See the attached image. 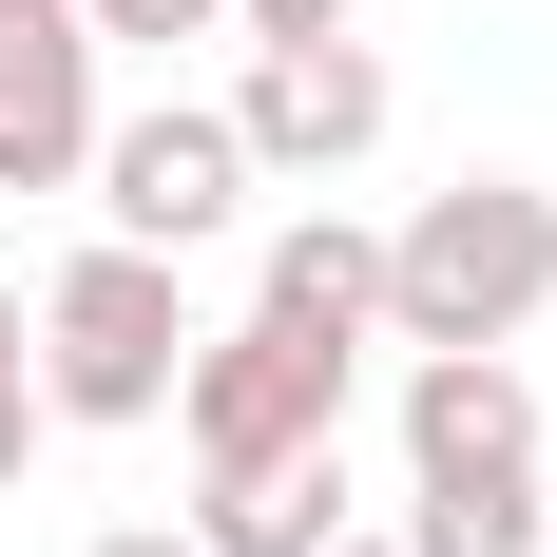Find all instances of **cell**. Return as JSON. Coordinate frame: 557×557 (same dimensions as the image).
<instances>
[{"mask_svg":"<svg viewBox=\"0 0 557 557\" xmlns=\"http://www.w3.org/2000/svg\"><path fill=\"white\" fill-rule=\"evenodd\" d=\"M557 308V193L539 173H461L385 231V346H519Z\"/></svg>","mask_w":557,"mask_h":557,"instance_id":"cell-1","label":"cell"},{"mask_svg":"<svg viewBox=\"0 0 557 557\" xmlns=\"http://www.w3.org/2000/svg\"><path fill=\"white\" fill-rule=\"evenodd\" d=\"M20 366H39V423H173V366H193V288H173V250H77V270L20 308Z\"/></svg>","mask_w":557,"mask_h":557,"instance_id":"cell-2","label":"cell"},{"mask_svg":"<svg viewBox=\"0 0 557 557\" xmlns=\"http://www.w3.org/2000/svg\"><path fill=\"white\" fill-rule=\"evenodd\" d=\"M77 193H97L115 250H173V270H193L212 231H250V193H270V173H250V135H231L212 97H135V115H97Z\"/></svg>","mask_w":557,"mask_h":557,"instance_id":"cell-3","label":"cell"},{"mask_svg":"<svg viewBox=\"0 0 557 557\" xmlns=\"http://www.w3.org/2000/svg\"><path fill=\"white\" fill-rule=\"evenodd\" d=\"M346 385H366L346 346H308V327L250 308V327H193V366H173V443H193V481H212V461H270V443H327Z\"/></svg>","mask_w":557,"mask_h":557,"instance_id":"cell-4","label":"cell"},{"mask_svg":"<svg viewBox=\"0 0 557 557\" xmlns=\"http://www.w3.org/2000/svg\"><path fill=\"white\" fill-rule=\"evenodd\" d=\"M231 135H250V173H288V193H327V173H366L385 154V58H366V20H346V39H250V77H231Z\"/></svg>","mask_w":557,"mask_h":557,"instance_id":"cell-5","label":"cell"},{"mask_svg":"<svg viewBox=\"0 0 557 557\" xmlns=\"http://www.w3.org/2000/svg\"><path fill=\"white\" fill-rule=\"evenodd\" d=\"M97 39H77V0H0V193H77L97 154Z\"/></svg>","mask_w":557,"mask_h":557,"instance_id":"cell-6","label":"cell"},{"mask_svg":"<svg viewBox=\"0 0 557 557\" xmlns=\"http://www.w3.org/2000/svg\"><path fill=\"white\" fill-rule=\"evenodd\" d=\"M404 481H539L519 346H404Z\"/></svg>","mask_w":557,"mask_h":557,"instance_id":"cell-7","label":"cell"},{"mask_svg":"<svg viewBox=\"0 0 557 557\" xmlns=\"http://www.w3.org/2000/svg\"><path fill=\"white\" fill-rule=\"evenodd\" d=\"M250 308L366 366V346H385V231H366V212H270V250H250Z\"/></svg>","mask_w":557,"mask_h":557,"instance_id":"cell-8","label":"cell"},{"mask_svg":"<svg viewBox=\"0 0 557 557\" xmlns=\"http://www.w3.org/2000/svg\"><path fill=\"white\" fill-rule=\"evenodd\" d=\"M327 539H346V423L270 443V461H212V500H193V557H327Z\"/></svg>","mask_w":557,"mask_h":557,"instance_id":"cell-9","label":"cell"},{"mask_svg":"<svg viewBox=\"0 0 557 557\" xmlns=\"http://www.w3.org/2000/svg\"><path fill=\"white\" fill-rule=\"evenodd\" d=\"M557 500L539 481H404V557H539Z\"/></svg>","mask_w":557,"mask_h":557,"instance_id":"cell-10","label":"cell"},{"mask_svg":"<svg viewBox=\"0 0 557 557\" xmlns=\"http://www.w3.org/2000/svg\"><path fill=\"white\" fill-rule=\"evenodd\" d=\"M77 39H135V58H173V39H231V0H77Z\"/></svg>","mask_w":557,"mask_h":557,"instance_id":"cell-11","label":"cell"},{"mask_svg":"<svg viewBox=\"0 0 557 557\" xmlns=\"http://www.w3.org/2000/svg\"><path fill=\"white\" fill-rule=\"evenodd\" d=\"M366 0H231V39H346Z\"/></svg>","mask_w":557,"mask_h":557,"instance_id":"cell-12","label":"cell"},{"mask_svg":"<svg viewBox=\"0 0 557 557\" xmlns=\"http://www.w3.org/2000/svg\"><path fill=\"white\" fill-rule=\"evenodd\" d=\"M58 423H39V366H20V385H0V500H20V461H39Z\"/></svg>","mask_w":557,"mask_h":557,"instance_id":"cell-13","label":"cell"},{"mask_svg":"<svg viewBox=\"0 0 557 557\" xmlns=\"http://www.w3.org/2000/svg\"><path fill=\"white\" fill-rule=\"evenodd\" d=\"M77 557H193V519H115V539H77Z\"/></svg>","mask_w":557,"mask_h":557,"instance_id":"cell-14","label":"cell"},{"mask_svg":"<svg viewBox=\"0 0 557 557\" xmlns=\"http://www.w3.org/2000/svg\"><path fill=\"white\" fill-rule=\"evenodd\" d=\"M0 385H20V288H0Z\"/></svg>","mask_w":557,"mask_h":557,"instance_id":"cell-15","label":"cell"},{"mask_svg":"<svg viewBox=\"0 0 557 557\" xmlns=\"http://www.w3.org/2000/svg\"><path fill=\"white\" fill-rule=\"evenodd\" d=\"M327 557H404V539H366V519H346V539H327Z\"/></svg>","mask_w":557,"mask_h":557,"instance_id":"cell-16","label":"cell"}]
</instances>
